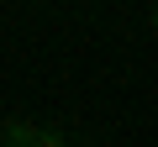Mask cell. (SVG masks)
I'll return each mask as SVG.
<instances>
[{
    "mask_svg": "<svg viewBox=\"0 0 158 147\" xmlns=\"http://www.w3.org/2000/svg\"><path fill=\"white\" fill-rule=\"evenodd\" d=\"M148 26H153V37H158V6H153V11H148Z\"/></svg>",
    "mask_w": 158,
    "mask_h": 147,
    "instance_id": "obj_3",
    "label": "cell"
},
{
    "mask_svg": "<svg viewBox=\"0 0 158 147\" xmlns=\"http://www.w3.org/2000/svg\"><path fill=\"white\" fill-rule=\"evenodd\" d=\"M37 121L32 116H6V121H0V147H32L37 142Z\"/></svg>",
    "mask_w": 158,
    "mask_h": 147,
    "instance_id": "obj_1",
    "label": "cell"
},
{
    "mask_svg": "<svg viewBox=\"0 0 158 147\" xmlns=\"http://www.w3.org/2000/svg\"><path fill=\"white\" fill-rule=\"evenodd\" d=\"M32 147H69V137H63V131H53V126H42Z\"/></svg>",
    "mask_w": 158,
    "mask_h": 147,
    "instance_id": "obj_2",
    "label": "cell"
}]
</instances>
